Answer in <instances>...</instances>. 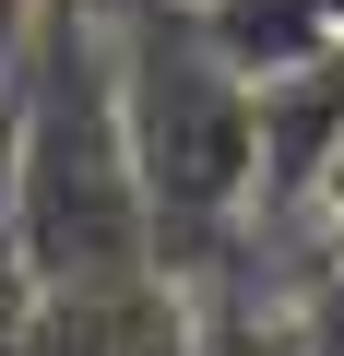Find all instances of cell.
I'll use <instances>...</instances> for the list:
<instances>
[{
    "label": "cell",
    "mask_w": 344,
    "mask_h": 356,
    "mask_svg": "<svg viewBox=\"0 0 344 356\" xmlns=\"http://www.w3.org/2000/svg\"><path fill=\"white\" fill-rule=\"evenodd\" d=\"M309 226L344 250V143H332V166H320V191H309Z\"/></svg>",
    "instance_id": "5b68a950"
},
{
    "label": "cell",
    "mask_w": 344,
    "mask_h": 356,
    "mask_svg": "<svg viewBox=\"0 0 344 356\" xmlns=\"http://www.w3.org/2000/svg\"><path fill=\"white\" fill-rule=\"evenodd\" d=\"M72 13H131V0H72Z\"/></svg>",
    "instance_id": "52a82bcc"
},
{
    "label": "cell",
    "mask_w": 344,
    "mask_h": 356,
    "mask_svg": "<svg viewBox=\"0 0 344 356\" xmlns=\"http://www.w3.org/2000/svg\"><path fill=\"white\" fill-rule=\"evenodd\" d=\"M0 202L36 297H95L154 273V214L107 107V24L72 0H24L0 48Z\"/></svg>",
    "instance_id": "6da1fadb"
},
{
    "label": "cell",
    "mask_w": 344,
    "mask_h": 356,
    "mask_svg": "<svg viewBox=\"0 0 344 356\" xmlns=\"http://www.w3.org/2000/svg\"><path fill=\"white\" fill-rule=\"evenodd\" d=\"M190 13H202V36H214L249 83H273V72L344 48V0H190Z\"/></svg>",
    "instance_id": "3957f363"
},
{
    "label": "cell",
    "mask_w": 344,
    "mask_h": 356,
    "mask_svg": "<svg viewBox=\"0 0 344 356\" xmlns=\"http://www.w3.org/2000/svg\"><path fill=\"white\" fill-rule=\"evenodd\" d=\"M13 24H24V0H0V48H13Z\"/></svg>",
    "instance_id": "8992f818"
},
{
    "label": "cell",
    "mask_w": 344,
    "mask_h": 356,
    "mask_svg": "<svg viewBox=\"0 0 344 356\" xmlns=\"http://www.w3.org/2000/svg\"><path fill=\"white\" fill-rule=\"evenodd\" d=\"M273 332H285V356H344V250L309 261V285L273 309Z\"/></svg>",
    "instance_id": "277c9868"
},
{
    "label": "cell",
    "mask_w": 344,
    "mask_h": 356,
    "mask_svg": "<svg viewBox=\"0 0 344 356\" xmlns=\"http://www.w3.org/2000/svg\"><path fill=\"white\" fill-rule=\"evenodd\" d=\"M107 24V107L142 178V214H154V273L166 285H202L249 250V154H261V95L249 72L202 36L190 0H131Z\"/></svg>",
    "instance_id": "7a4b0ae2"
}]
</instances>
